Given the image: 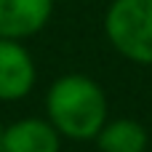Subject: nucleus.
<instances>
[{
    "mask_svg": "<svg viewBox=\"0 0 152 152\" xmlns=\"http://www.w3.org/2000/svg\"><path fill=\"white\" fill-rule=\"evenodd\" d=\"M51 126L75 142L96 139L110 120V102L104 88L88 75H61L51 83L45 96Z\"/></svg>",
    "mask_w": 152,
    "mask_h": 152,
    "instance_id": "f257e3e1",
    "label": "nucleus"
},
{
    "mask_svg": "<svg viewBox=\"0 0 152 152\" xmlns=\"http://www.w3.org/2000/svg\"><path fill=\"white\" fill-rule=\"evenodd\" d=\"M104 32L126 59L152 64V0H112Z\"/></svg>",
    "mask_w": 152,
    "mask_h": 152,
    "instance_id": "f03ea898",
    "label": "nucleus"
},
{
    "mask_svg": "<svg viewBox=\"0 0 152 152\" xmlns=\"http://www.w3.org/2000/svg\"><path fill=\"white\" fill-rule=\"evenodd\" d=\"M35 61L21 40L0 37V102L24 99L35 86Z\"/></svg>",
    "mask_w": 152,
    "mask_h": 152,
    "instance_id": "7ed1b4c3",
    "label": "nucleus"
},
{
    "mask_svg": "<svg viewBox=\"0 0 152 152\" xmlns=\"http://www.w3.org/2000/svg\"><path fill=\"white\" fill-rule=\"evenodd\" d=\"M51 13L53 0H0V37H32L48 24Z\"/></svg>",
    "mask_w": 152,
    "mask_h": 152,
    "instance_id": "20e7f679",
    "label": "nucleus"
},
{
    "mask_svg": "<svg viewBox=\"0 0 152 152\" xmlns=\"http://www.w3.org/2000/svg\"><path fill=\"white\" fill-rule=\"evenodd\" d=\"M61 134L51 126L48 118H24L3 131L0 152H59Z\"/></svg>",
    "mask_w": 152,
    "mask_h": 152,
    "instance_id": "39448f33",
    "label": "nucleus"
},
{
    "mask_svg": "<svg viewBox=\"0 0 152 152\" xmlns=\"http://www.w3.org/2000/svg\"><path fill=\"white\" fill-rule=\"evenodd\" d=\"M96 144L102 152H147L150 134L139 120L118 118V120H107V126L96 136Z\"/></svg>",
    "mask_w": 152,
    "mask_h": 152,
    "instance_id": "423d86ee",
    "label": "nucleus"
},
{
    "mask_svg": "<svg viewBox=\"0 0 152 152\" xmlns=\"http://www.w3.org/2000/svg\"><path fill=\"white\" fill-rule=\"evenodd\" d=\"M3 131H5V128H3V120H0V142H3Z\"/></svg>",
    "mask_w": 152,
    "mask_h": 152,
    "instance_id": "0eeeda50",
    "label": "nucleus"
}]
</instances>
